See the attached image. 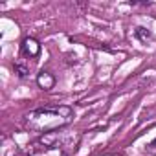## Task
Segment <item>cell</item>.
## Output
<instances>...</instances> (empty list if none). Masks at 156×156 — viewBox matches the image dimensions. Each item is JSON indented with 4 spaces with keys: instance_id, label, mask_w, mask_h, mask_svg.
Masks as SVG:
<instances>
[{
    "instance_id": "obj_1",
    "label": "cell",
    "mask_w": 156,
    "mask_h": 156,
    "mask_svg": "<svg viewBox=\"0 0 156 156\" xmlns=\"http://www.w3.org/2000/svg\"><path fill=\"white\" fill-rule=\"evenodd\" d=\"M70 119H72L70 107H44V108H37L31 114H28L30 127H33L44 134L66 125Z\"/></svg>"
},
{
    "instance_id": "obj_2",
    "label": "cell",
    "mask_w": 156,
    "mask_h": 156,
    "mask_svg": "<svg viewBox=\"0 0 156 156\" xmlns=\"http://www.w3.org/2000/svg\"><path fill=\"white\" fill-rule=\"evenodd\" d=\"M39 51H41V46H39V42H37L35 39H24V42H22V53H24V55H28V57H37Z\"/></svg>"
},
{
    "instance_id": "obj_3",
    "label": "cell",
    "mask_w": 156,
    "mask_h": 156,
    "mask_svg": "<svg viewBox=\"0 0 156 156\" xmlns=\"http://www.w3.org/2000/svg\"><path fill=\"white\" fill-rule=\"evenodd\" d=\"M37 83H39V87H41V88L50 90V88H53L55 79H53V75H51V73H48V72H41V73H39V77H37Z\"/></svg>"
},
{
    "instance_id": "obj_4",
    "label": "cell",
    "mask_w": 156,
    "mask_h": 156,
    "mask_svg": "<svg viewBox=\"0 0 156 156\" xmlns=\"http://www.w3.org/2000/svg\"><path fill=\"white\" fill-rule=\"evenodd\" d=\"M134 37H136L140 42H143V44H147L149 41H152V33H151L149 30L141 28V26H138V28L134 30Z\"/></svg>"
},
{
    "instance_id": "obj_5",
    "label": "cell",
    "mask_w": 156,
    "mask_h": 156,
    "mask_svg": "<svg viewBox=\"0 0 156 156\" xmlns=\"http://www.w3.org/2000/svg\"><path fill=\"white\" fill-rule=\"evenodd\" d=\"M149 149H156V140H154V141H151V143H149Z\"/></svg>"
}]
</instances>
